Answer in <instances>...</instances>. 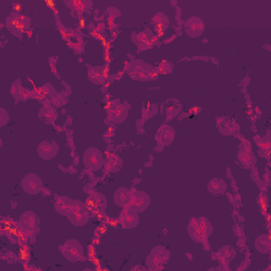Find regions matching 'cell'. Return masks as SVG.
Here are the masks:
<instances>
[{"label": "cell", "mask_w": 271, "mask_h": 271, "mask_svg": "<svg viewBox=\"0 0 271 271\" xmlns=\"http://www.w3.org/2000/svg\"><path fill=\"white\" fill-rule=\"evenodd\" d=\"M213 227L207 218H192L188 225V232L194 242L203 243L211 235Z\"/></svg>", "instance_id": "obj_1"}, {"label": "cell", "mask_w": 271, "mask_h": 271, "mask_svg": "<svg viewBox=\"0 0 271 271\" xmlns=\"http://www.w3.org/2000/svg\"><path fill=\"white\" fill-rule=\"evenodd\" d=\"M126 71L130 77L137 81H154L158 75L156 69L152 65L142 61L132 62L128 65Z\"/></svg>", "instance_id": "obj_2"}, {"label": "cell", "mask_w": 271, "mask_h": 271, "mask_svg": "<svg viewBox=\"0 0 271 271\" xmlns=\"http://www.w3.org/2000/svg\"><path fill=\"white\" fill-rule=\"evenodd\" d=\"M67 217L70 220V223L76 227L85 226L89 219V213L85 204L81 200H74L73 207Z\"/></svg>", "instance_id": "obj_3"}, {"label": "cell", "mask_w": 271, "mask_h": 271, "mask_svg": "<svg viewBox=\"0 0 271 271\" xmlns=\"http://www.w3.org/2000/svg\"><path fill=\"white\" fill-rule=\"evenodd\" d=\"M30 26V21L27 16L13 13L7 19V28L14 36L22 37Z\"/></svg>", "instance_id": "obj_4"}, {"label": "cell", "mask_w": 271, "mask_h": 271, "mask_svg": "<svg viewBox=\"0 0 271 271\" xmlns=\"http://www.w3.org/2000/svg\"><path fill=\"white\" fill-rule=\"evenodd\" d=\"M104 157L101 153V150L96 147H89L85 150L83 156V163L84 165L90 169L97 172V170L101 169V167L104 165Z\"/></svg>", "instance_id": "obj_5"}, {"label": "cell", "mask_w": 271, "mask_h": 271, "mask_svg": "<svg viewBox=\"0 0 271 271\" xmlns=\"http://www.w3.org/2000/svg\"><path fill=\"white\" fill-rule=\"evenodd\" d=\"M170 257L169 251L163 246H157L152 251L147 257V265L150 269H160L167 263Z\"/></svg>", "instance_id": "obj_6"}, {"label": "cell", "mask_w": 271, "mask_h": 271, "mask_svg": "<svg viewBox=\"0 0 271 271\" xmlns=\"http://www.w3.org/2000/svg\"><path fill=\"white\" fill-rule=\"evenodd\" d=\"M59 250H61L64 257L71 263H76L83 258V247L77 240H67V242L59 248Z\"/></svg>", "instance_id": "obj_7"}, {"label": "cell", "mask_w": 271, "mask_h": 271, "mask_svg": "<svg viewBox=\"0 0 271 271\" xmlns=\"http://www.w3.org/2000/svg\"><path fill=\"white\" fill-rule=\"evenodd\" d=\"M128 109L129 105L127 103H122L117 100V101H114L110 104L107 109L108 118L114 123H122L128 117Z\"/></svg>", "instance_id": "obj_8"}, {"label": "cell", "mask_w": 271, "mask_h": 271, "mask_svg": "<svg viewBox=\"0 0 271 271\" xmlns=\"http://www.w3.org/2000/svg\"><path fill=\"white\" fill-rule=\"evenodd\" d=\"M150 198L144 191H130V200L128 206L132 207L136 212H143L148 208Z\"/></svg>", "instance_id": "obj_9"}, {"label": "cell", "mask_w": 271, "mask_h": 271, "mask_svg": "<svg viewBox=\"0 0 271 271\" xmlns=\"http://www.w3.org/2000/svg\"><path fill=\"white\" fill-rule=\"evenodd\" d=\"M119 223L122 226L123 229H126V230L135 228L139 224L138 212H136V211L130 206L124 207L122 212L120 213Z\"/></svg>", "instance_id": "obj_10"}, {"label": "cell", "mask_w": 271, "mask_h": 271, "mask_svg": "<svg viewBox=\"0 0 271 271\" xmlns=\"http://www.w3.org/2000/svg\"><path fill=\"white\" fill-rule=\"evenodd\" d=\"M23 189L30 195H36L43 190V182L35 174H28L22 182Z\"/></svg>", "instance_id": "obj_11"}, {"label": "cell", "mask_w": 271, "mask_h": 271, "mask_svg": "<svg viewBox=\"0 0 271 271\" xmlns=\"http://www.w3.org/2000/svg\"><path fill=\"white\" fill-rule=\"evenodd\" d=\"M58 149L59 147L57 143L53 141V140H51V141H50V140H45V141H43L38 145L37 152L41 158L45 160H50V159H53L57 155Z\"/></svg>", "instance_id": "obj_12"}, {"label": "cell", "mask_w": 271, "mask_h": 271, "mask_svg": "<svg viewBox=\"0 0 271 271\" xmlns=\"http://www.w3.org/2000/svg\"><path fill=\"white\" fill-rule=\"evenodd\" d=\"M237 158L239 160V162L245 167H250L253 163H255V157L248 141H244L243 143H240Z\"/></svg>", "instance_id": "obj_13"}, {"label": "cell", "mask_w": 271, "mask_h": 271, "mask_svg": "<svg viewBox=\"0 0 271 271\" xmlns=\"http://www.w3.org/2000/svg\"><path fill=\"white\" fill-rule=\"evenodd\" d=\"M185 28L190 37H198L205 31V24L198 17H191L187 21Z\"/></svg>", "instance_id": "obj_14"}, {"label": "cell", "mask_w": 271, "mask_h": 271, "mask_svg": "<svg viewBox=\"0 0 271 271\" xmlns=\"http://www.w3.org/2000/svg\"><path fill=\"white\" fill-rule=\"evenodd\" d=\"M132 37L139 51H145V50L154 47V36L148 35L146 32L134 33Z\"/></svg>", "instance_id": "obj_15"}, {"label": "cell", "mask_w": 271, "mask_h": 271, "mask_svg": "<svg viewBox=\"0 0 271 271\" xmlns=\"http://www.w3.org/2000/svg\"><path fill=\"white\" fill-rule=\"evenodd\" d=\"M174 137H175V132L174 129L170 127L169 125H162L161 128H160L158 130L157 133V136H156V140L157 142L160 144V145H169L170 143L173 142L174 140Z\"/></svg>", "instance_id": "obj_16"}, {"label": "cell", "mask_w": 271, "mask_h": 271, "mask_svg": "<svg viewBox=\"0 0 271 271\" xmlns=\"http://www.w3.org/2000/svg\"><path fill=\"white\" fill-rule=\"evenodd\" d=\"M74 204L73 199H70L68 197H59L55 202V210L58 214L67 216L70 211H71Z\"/></svg>", "instance_id": "obj_17"}, {"label": "cell", "mask_w": 271, "mask_h": 271, "mask_svg": "<svg viewBox=\"0 0 271 271\" xmlns=\"http://www.w3.org/2000/svg\"><path fill=\"white\" fill-rule=\"evenodd\" d=\"M122 165H123L122 159L116 154L108 156V158L105 160V162H104V167L109 173L119 172V170L122 168Z\"/></svg>", "instance_id": "obj_18"}, {"label": "cell", "mask_w": 271, "mask_h": 271, "mask_svg": "<svg viewBox=\"0 0 271 271\" xmlns=\"http://www.w3.org/2000/svg\"><path fill=\"white\" fill-rule=\"evenodd\" d=\"M114 200L115 204L118 207L124 208L129 205V200H130V191L124 188H121L116 191V193L114 195Z\"/></svg>", "instance_id": "obj_19"}, {"label": "cell", "mask_w": 271, "mask_h": 271, "mask_svg": "<svg viewBox=\"0 0 271 271\" xmlns=\"http://www.w3.org/2000/svg\"><path fill=\"white\" fill-rule=\"evenodd\" d=\"M89 79L97 85H101L105 82L106 74L102 67H93L88 70Z\"/></svg>", "instance_id": "obj_20"}, {"label": "cell", "mask_w": 271, "mask_h": 271, "mask_svg": "<svg viewBox=\"0 0 271 271\" xmlns=\"http://www.w3.org/2000/svg\"><path fill=\"white\" fill-rule=\"evenodd\" d=\"M39 118H41L42 121H44L45 123H53L57 118V112L51 105H46L41 109V112H39Z\"/></svg>", "instance_id": "obj_21"}, {"label": "cell", "mask_w": 271, "mask_h": 271, "mask_svg": "<svg viewBox=\"0 0 271 271\" xmlns=\"http://www.w3.org/2000/svg\"><path fill=\"white\" fill-rule=\"evenodd\" d=\"M21 223L23 224V228L26 230L27 229V233H35V231L37 230L36 226V217L33 213H27L24 214L21 218Z\"/></svg>", "instance_id": "obj_22"}, {"label": "cell", "mask_w": 271, "mask_h": 271, "mask_svg": "<svg viewBox=\"0 0 271 271\" xmlns=\"http://www.w3.org/2000/svg\"><path fill=\"white\" fill-rule=\"evenodd\" d=\"M255 248L258 251L259 253H269L271 250V242H270V237L268 234H262L259 235L255 239Z\"/></svg>", "instance_id": "obj_23"}, {"label": "cell", "mask_w": 271, "mask_h": 271, "mask_svg": "<svg viewBox=\"0 0 271 271\" xmlns=\"http://www.w3.org/2000/svg\"><path fill=\"white\" fill-rule=\"evenodd\" d=\"M226 184L224 180L222 179H213L211 180V182L209 183V186H208V190L210 193L212 194H216V195H220V194H224L225 191H226Z\"/></svg>", "instance_id": "obj_24"}, {"label": "cell", "mask_w": 271, "mask_h": 271, "mask_svg": "<svg viewBox=\"0 0 271 271\" xmlns=\"http://www.w3.org/2000/svg\"><path fill=\"white\" fill-rule=\"evenodd\" d=\"M152 24H154L155 29L158 32H164L165 30L168 27V18L164 14H157L153 19H152Z\"/></svg>", "instance_id": "obj_25"}, {"label": "cell", "mask_w": 271, "mask_h": 271, "mask_svg": "<svg viewBox=\"0 0 271 271\" xmlns=\"http://www.w3.org/2000/svg\"><path fill=\"white\" fill-rule=\"evenodd\" d=\"M234 253H235V251L232 248L226 246L218 252L219 260H222V262L224 263H229L231 262V259L234 257Z\"/></svg>", "instance_id": "obj_26"}, {"label": "cell", "mask_w": 271, "mask_h": 271, "mask_svg": "<svg viewBox=\"0 0 271 271\" xmlns=\"http://www.w3.org/2000/svg\"><path fill=\"white\" fill-rule=\"evenodd\" d=\"M225 129H229V135L233 134L234 132H236V130L238 129V125H236L234 122L231 121V120L229 119H226V120H223L222 123H220V126H219V132L220 133H224Z\"/></svg>", "instance_id": "obj_27"}]
</instances>
